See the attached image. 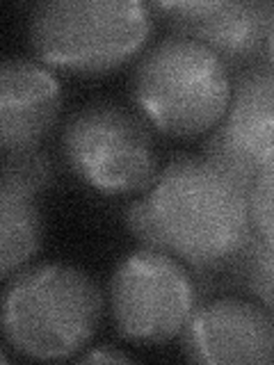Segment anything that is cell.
<instances>
[{"label": "cell", "mask_w": 274, "mask_h": 365, "mask_svg": "<svg viewBox=\"0 0 274 365\" xmlns=\"http://www.w3.org/2000/svg\"><path fill=\"white\" fill-rule=\"evenodd\" d=\"M251 182L208 155H176L146 192L165 251L194 272H224L254 235Z\"/></svg>", "instance_id": "1"}, {"label": "cell", "mask_w": 274, "mask_h": 365, "mask_svg": "<svg viewBox=\"0 0 274 365\" xmlns=\"http://www.w3.org/2000/svg\"><path fill=\"white\" fill-rule=\"evenodd\" d=\"M101 319L103 292L85 269L44 262L5 279L3 336L30 359L76 356L96 336Z\"/></svg>", "instance_id": "2"}, {"label": "cell", "mask_w": 274, "mask_h": 365, "mask_svg": "<svg viewBox=\"0 0 274 365\" xmlns=\"http://www.w3.org/2000/svg\"><path fill=\"white\" fill-rule=\"evenodd\" d=\"M231 68L208 46L181 34L158 39L133 71L142 117L171 137H197L222 121L231 101Z\"/></svg>", "instance_id": "3"}, {"label": "cell", "mask_w": 274, "mask_h": 365, "mask_svg": "<svg viewBox=\"0 0 274 365\" xmlns=\"http://www.w3.org/2000/svg\"><path fill=\"white\" fill-rule=\"evenodd\" d=\"M156 26L151 7L135 0H44L28 19L37 60L76 76H98L144 48Z\"/></svg>", "instance_id": "4"}, {"label": "cell", "mask_w": 274, "mask_h": 365, "mask_svg": "<svg viewBox=\"0 0 274 365\" xmlns=\"http://www.w3.org/2000/svg\"><path fill=\"white\" fill-rule=\"evenodd\" d=\"M60 153L80 182L110 197L148 192L160 174L148 121L112 101H91L68 114Z\"/></svg>", "instance_id": "5"}, {"label": "cell", "mask_w": 274, "mask_h": 365, "mask_svg": "<svg viewBox=\"0 0 274 365\" xmlns=\"http://www.w3.org/2000/svg\"><path fill=\"white\" fill-rule=\"evenodd\" d=\"M201 304L197 277L169 251L140 247L110 279V311L119 336L163 345L190 322Z\"/></svg>", "instance_id": "6"}, {"label": "cell", "mask_w": 274, "mask_h": 365, "mask_svg": "<svg viewBox=\"0 0 274 365\" xmlns=\"http://www.w3.org/2000/svg\"><path fill=\"white\" fill-rule=\"evenodd\" d=\"M203 155L247 182L274 163V66L268 60L235 73L231 101L206 140Z\"/></svg>", "instance_id": "7"}, {"label": "cell", "mask_w": 274, "mask_h": 365, "mask_svg": "<svg viewBox=\"0 0 274 365\" xmlns=\"http://www.w3.org/2000/svg\"><path fill=\"white\" fill-rule=\"evenodd\" d=\"M148 7L174 34L208 46L228 68L243 71L265 60L274 23L272 0H178L151 3Z\"/></svg>", "instance_id": "8"}, {"label": "cell", "mask_w": 274, "mask_h": 365, "mask_svg": "<svg viewBox=\"0 0 274 365\" xmlns=\"http://www.w3.org/2000/svg\"><path fill=\"white\" fill-rule=\"evenodd\" d=\"M181 349L194 363H274V313L233 294L201 302L181 331Z\"/></svg>", "instance_id": "9"}, {"label": "cell", "mask_w": 274, "mask_h": 365, "mask_svg": "<svg viewBox=\"0 0 274 365\" xmlns=\"http://www.w3.org/2000/svg\"><path fill=\"white\" fill-rule=\"evenodd\" d=\"M62 110L60 80L39 62L9 57L0 66V146L3 153L39 148Z\"/></svg>", "instance_id": "10"}, {"label": "cell", "mask_w": 274, "mask_h": 365, "mask_svg": "<svg viewBox=\"0 0 274 365\" xmlns=\"http://www.w3.org/2000/svg\"><path fill=\"white\" fill-rule=\"evenodd\" d=\"M41 192L3 167L0 180V274L9 279L32 260L44 242Z\"/></svg>", "instance_id": "11"}, {"label": "cell", "mask_w": 274, "mask_h": 365, "mask_svg": "<svg viewBox=\"0 0 274 365\" xmlns=\"http://www.w3.org/2000/svg\"><path fill=\"white\" fill-rule=\"evenodd\" d=\"M224 274L233 290L274 313V249L256 233Z\"/></svg>", "instance_id": "12"}, {"label": "cell", "mask_w": 274, "mask_h": 365, "mask_svg": "<svg viewBox=\"0 0 274 365\" xmlns=\"http://www.w3.org/2000/svg\"><path fill=\"white\" fill-rule=\"evenodd\" d=\"M249 212L254 233L274 249V163L263 167L251 180Z\"/></svg>", "instance_id": "13"}, {"label": "cell", "mask_w": 274, "mask_h": 365, "mask_svg": "<svg viewBox=\"0 0 274 365\" xmlns=\"http://www.w3.org/2000/svg\"><path fill=\"white\" fill-rule=\"evenodd\" d=\"M3 167L19 174L26 182L37 187L41 194L53 185L55 180V167L49 153L41 148H32V151L23 153H3Z\"/></svg>", "instance_id": "14"}, {"label": "cell", "mask_w": 274, "mask_h": 365, "mask_svg": "<svg viewBox=\"0 0 274 365\" xmlns=\"http://www.w3.org/2000/svg\"><path fill=\"white\" fill-rule=\"evenodd\" d=\"M123 224L137 237V242H140L142 247L165 251L163 237H160V233H158V226L153 222L151 208H148V197H146V194H144V197H137L135 201H131L128 205H126Z\"/></svg>", "instance_id": "15"}, {"label": "cell", "mask_w": 274, "mask_h": 365, "mask_svg": "<svg viewBox=\"0 0 274 365\" xmlns=\"http://www.w3.org/2000/svg\"><path fill=\"white\" fill-rule=\"evenodd\" d=\"M76 361H78V363H108V361H114V363H128L131 356H128V354H123V351L112 349V347H96V349H91V351L83 354V356H78Z\"/></svg>", "instance_id": "16"}, {"label": "cell", "mask_w": 274, "mask_h": 365, "mask_svg": "<svg viewBox=\"0 0 274 365\" xmlns=\"http://www.w3.org/2000/svg\"><path fill=\"white\" fill-rule=\"evenodd\" d=\"M265 60L274 66V23L270 28V37H268V48H265Z\"/></svg>", "instance_id": "17"}]
</instances>
